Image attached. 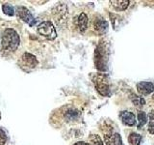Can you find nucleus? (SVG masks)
<instances>
[{
  "label": "nucleus",
  "instance_id": "f3484780",
  "mask_svg": "<svg viewBox=\"0 0 154 145\" xmlns=\"http://www.w3.org/2000/svg\"><path fill=\"white\" fill-rule=\"evenodd\" d=\"M79 115V111L76 109H70L67 110L66 112V118L67 120H74L77 118V116Z\"/></svg>",
  "mask_w": 154,
  "mask_h": 145
},
{
  "label": "nucleus",
  "instance_id": "a211bd4d",
  "mask_svg": "<svg viewBox=\"0 0 154 145\" xmlns=\"http://www.w3.org/2000/svg\"><path fill=\"white\" fill-rule=\"evenodd\" d=\"M104 137H105V143H106V145H116L115 137L111 133L106 134L104 135Z\"/></svg>",
  "mask_w": 154,
  "mask_h": 145
},
{
  "label": "nucleus",
  "instance_id": "4468645a",
  "mask_svg": "<svg viewBox=\"0 0 154 145\" xmlns=\"http://www.w3.org/2000/svg\"><path fill=\"white\" fill-rule=\"evenodd\" d=\"M2 10H3V13L5 14H7V16L12 17V16H14V7L12 6L11 4H9V3L3 4L2 5Z\"/></svg>",
  "mask_w": 154,
  "mask_h": 145
},
{
  "label": "nucleus",
  "instance_id": "f257e3e1",
  "mask_svg": "<svg viewBox=\"0 0 154 145\" xmlns=\"http://www.w3.org/2000/svg\"><path fill=\"white\" fill-rule=\"evenodd\" d=\"M19 43H20V39H19L18 34L14 29L7 28L3 31L1 41L3 50L14 52L18 47Z\"/></svg>",
  "mask_w": 154,
  "mask_h": 145
},
{
  "label": "nucleus",
  "instance_id": "412c9836",
  "mask_svg": "<svg viewBox=\"0 0 154 145\" xmlns=\"http://www.w3.org/2000/svg\"><path fill=\"white\" fill-rule=\"evenodd\" d=\"M115 137V142H116V145H123L122 144V137H120V135L119 134H114Z\"/></svg>",
  "mask_w": 154,
  "mask_h": 145
},
{
  "label": "nucleus",
  "instance_id": "6ab92c4d",
  "mask_svg": "<svg viewBox=\"0 0 154 145\" xmlns=\"http://www.w3.org/2000/svg\"><path fill=\"white\" fill-rule=\"evenodd\" d=\"M91 143H93V145H103L102 140H101V138L98 137V135H96V134L91 135Z\"/></svg>",
  "mask_w": 154,
  "mask_h": 145
},
{
  "label": "nucleus",
  "instance_id": "20e7f679",
  "mask_svg": "<svg viewBox=\"0 0 154 145\" xmlns=\"http://www.w3.org/2000/svg\"><path fill=\"white\" fill-rule=\"evenodd\" d=\"M94 83L96 90L98 91V93L102 96H108L110 95V87L108 84V81L106 79V76L99 75L96 76V79H94Z\"/></svg>",
  "mask_w": 154,
  "mask_h": 145
},
{
  "label": "nucleus",
  "instance_id": "9d476101",
  "mask_svg": "<svg viewBox=\"0 0 154 145\" xmlns=\"http://www.w3.org/2000/svg\"><path fill=\"white\" fill-rule=\"evenodd\" d=\"M77 26L81 33L86 31L87 27H88V17L85 13H81L77 18Z\"/></svg>",
  "mask_w": 154,
  "mask_h": 145
},
{
  "label": "nucleus",
  "instance_id": "7ed1b4c3",
  "mask_svg": "<svg viewBox=\"0 0 154 145\" xmlns=\"http://www.w3.org/2000/svg\"><path fill=\"white\" fill-rule=\"evenodd\" d=\"M38 32L40 35H42L43 38L47 39V40H54L57 37V32L54 25L51 21H43L42 22L38 27Z\"/></svg>",
  "mask_w": 154,
  "mask_h": 145
},
{
  "label": "nucleus",
  "instance_id": "aec40b11",
  "mask_svg": "<svg viewBox=\"0 0 154 145\" xmlns=\"http://www.w3.org/2000/svg\"><path fill=\"white\" fill-rule=\"evenodd\" d=\"M7 142V134L2 129H0V145H4Z\"/></svg>",
  "mask_w": 154,
  "mask_h": 145
},
{
  "label": "nucleus",
  "instance_id": "39448f33",
  "mask_svg": "<svg viewBox=\"0 0 154 145\" xmlns=\"http://www.w3.org/2000/svg\"><path fill=\"white\" fill-rule=\"evenodd\" d=\"M16 9H17V16L20 18L24 22L28 23L30 26L35 25L36 22H37L36 18H34V16L30 13V11H29L27 8L23 7V6H17Z\"/></svg>",
  "mask_w": 154,
  "mask_h": 145
},
{
  "label": "nucleus",
  "instance_id": "4be33fe9",
  "mask_svg": "<svg viewBox=\"0 0 154 145\" xmlns=\"http://www.w3.org/2000/svg\"><path fill=\"white\" fill-rule=\"evenodd\" d=\"M74 145H90V144L86 143V142H83V141H79V142H76Z\"/></svg>",
  "mask_w": 154,
  "mask_h": 145
},
{
  "label": "nucleus",
  "instance_id": "5701e85b",
  "mask_svg": "<svg viewBox=\"0 0 154 145\" xmlns=\"http://www.w3.org/2000/svg\"><path fill=\"white\" fill-rule=\"evenodd\" d=\"M153 100H154V94H153Z\"/></svg>",
  "mask_w": 154,
  "mask_h": 145
},
{
  "label": "nucleus",
  "instance_id": "f8f14e48",
  "mask_svg": "<svg viewBox=\"0 0 154 145\" xmlns=\"http://www.w3.org/2000/svg\"><path fill=\"white\" fill-rule=\"evenodd\" d=\"M128 141L130 145H140V143L142 141V135H140L136 133L130 134L128 137Z\"/></svg>",
  "mask_w": 154,
  "mask_h": 145
},
{
  "label": "nucleus",
  "instance_id": "0eeeda50",
  "mask_svg": "<svg viewBox=\"0 0 154 145\" xmlns=\"http://www.w3.org/2000/svg\"><path fill=\"white\" fill-rule=\"evenodd\" d=\"M119 117L122 119V122L126 125V126H134L136 124V118H135V115L132 112H129V111H122L119 114Z\"/></svg>",
  "mask_w": 154,
  "mask_h": 145
},
{
  "label": "nucleus",
  "instance_id": "423d86ee",
  "mask_svg": "<svg viewBox=\"0 0 154 145\" xmlns=\"http://www.w3.org/2000/svg\"><path fill=\"white\" fill-rule=\"evenodd\" d=\"M137 90L140 94L146 96L154 92V84L149 81H141L137 84Z\"/></svg>",
  "mask_w": 154,
  "mask_h": 145
},
{
  "label": "nucleus",
  "instance_id": "9b49d317",
  "mask_svg": "<svg viewBox=\"0 0 154 145\" xmlns=\"http://www.w3.org/2000/svg\"><path fill=\"white\" fill-rule=\"evenodd\" d=\"M110 3L116 11H123L128 7L130 2L127 0H118V1H110Z\"/></svg>",
  "mask_w": 154,
  "mask_h": 145
},
{
  "label": "nucleus",
  "instance_id": "ddd939ff",
  "mask_svg": "<svg viewBox=\"0 0 154 145\" xmlns=\"http://www.w3.org/2000/svg\"><path fill=\"white\" fill-rule=\"evenodd\" d=\"M138 128L141 129L143 126H144L146 124V121H147V116L146 114L143 112V111H139L138 112Z\"/></svg>",
  "mask_w": 154,
  "mask_h": 145
},
{
  "label": "nucleus",
  "instance_id": "2eb2a0df",
  "mask_svg": "<svg viewBox=\"0 0 154 145\" xmlns=\"http://www.w3.org/2000/svg\"><path fill=\"white\" fill-rule=\"evenodd\" d=\"M133 102V104L136 105V106H143L144 104H146V101H144L143 98H142V97H138L136 95L132 94V97H130Z\"/></svg>",
  "mask_w": 154,
  "mask_h": 145
},
{
  "label": "nucleus",
  "instance_id": "1a4fd4ad",
  "mask_svg": "<svg viewBox=\"0 0 154 145\" xmlns=\"http://www.w3.org/2000/svg\"><path fill=\"white\" fill-rule=\"evenodd\" d=\"M94 29L97 32L99 33H105L106 31H107L108 29V22L105 21L104 18H96L94 22Z\"/></svg>",
  "mask_w": 154,
  "mask_h": 145
},
{
  "label": "nucleus",
  "instance_id": "6e6552de",
  "mask_svg": "<svg viewBox=\"0 0 154 145\" xmlns=\"http://www.w3.org/2000/svg\"><path fill=\"white\" fill-rule=\"evenodd\" d=\"M22 62L24 65L29 68H35L38 65V60L36 56L28 52H25L22 55Z\"/></svg>",
  "mask_w": 154,
  "mask_h": 145
},
{
  "label": "nucleus",
  "instance_id": "f03ea898",
  "mask_svg": "<svg viewBox=\"0 0 154 145\" xmlns=\"http://www.w3.org/2000/svg\"><path fill=\"white\" fill-rule=\"evenodd\" d=\"M107 60H108V55L107 51H106L105 46L102 44L96 47L95 53H94V63L96 69L99 71H106L107 70Z\"/></svg>",
  "mask_w": 154,
  "mask_h": 145
},
{
  "label": "nucleus",
  "instance_id": "dca6fc26",
  "mask_svg": "<svg viewBox=\"0 0 154 145\" xmlns=\"http://www.w3.org/2000/svg\"><path fill=\"white\" fill-rule=\"evenodd\" d=\"M148 129L151 134H154V110L148 113Z\"/></svg>",
  "mask_w": 154,
  "mask_h": 145
}]
</instances>
